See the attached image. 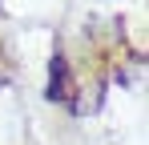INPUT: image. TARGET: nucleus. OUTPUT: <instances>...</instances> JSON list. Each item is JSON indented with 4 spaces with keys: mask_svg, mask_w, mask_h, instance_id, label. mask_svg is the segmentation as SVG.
<instances>
[{
    "mask_svg": "<svg viewBox=\"0 0 149 145\" xmlns=\"http://www.w3.org/2000/svg\"><path fill=\"white\" fill-rule=\"evenodd\" d=\"M49 97H52V101L65 97V61H61V56H52V85H49Z\"/></svg>",
    "mask_w": 149,
    "mask_h": 145,
    "instance_id": "1",
    "label": "nucleus"
}]
</instances>
